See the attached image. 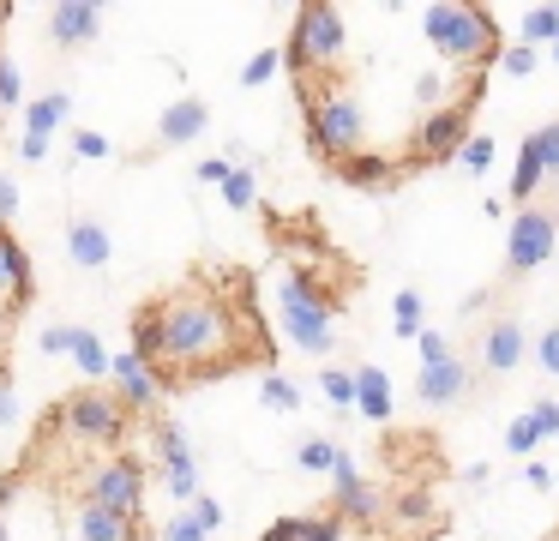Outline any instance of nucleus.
<instances>
[{
  "mask_svg": "<svg viewBox=\"0 0 559 541\" xmlns=\"http://www.w3.org/2000/svg\"><path fill=\"white\" fill-rule=\"evenodd\" d=\"M157 439H163V451H169V487L193 493V451L181 445V427H175V421H157Z\"/></svg>",
  "mask_w": 559,
  "mask_h": 541,
  "instance_id": "obj_21",
  "label": "nucleus"
},
{
  "mask_svg": "<svg viewBox=\"0 0 559 541\" xmlns=\"http://www.w3.org/2000/svg\"><path fill=\"white\" fill-rule=\"evenodd\" d=\"M421 24H427V43H433L445 60H457V67H481V60H493V48H499L493 19H487L481 7H463V0L427 7Z\"/></svg>",
  "mask_w": 559,
  "mask_h": 541,
  "instance_id": "obj_4",
  "label": "nucleus"
},
{
  "mask_svg": "<svg viewBox=\"0 0 559 541\" xmlns=\"http://www.w3.org/2000/svg\"><path fill=\"white\" fill-rule=\"evenodd\" d=\"M301 115H307V151L319 163H349L367 151V108L349 84H301Z\"/></svg>",
  "mask_w": 559,
  "mask_h": 541,
  "instance_id": "obj_2",
  "label": "nucleus"
},
{
  "mask_svg": "<svg viewBox=\"0 0 559 541\" xmlns=\"http://www.w3.org/2000/svg\"><path fill=\"white\" fill-rule=\"evenodd\" d=\"M331 475H337V505H331V511H337L343 524H373L379 517V487L355 475V457H343Z\"/></svg>",
  "mask_w": 559,
  "mask_h": 541,
  "instance_id": "obj_13",
  "label": "nucleus"
},
{
  "mask_svg": "<svg viewBox=\"0 0 559 541\" xmlns=\"http://www.w3.org/2000/svg\"><path fill=\"white\" fill-rule=\"evenodd\" d=\"M530 421H535V433H559V403H547V397H542V403L530 409Z\"/></svg>",
  "mask_w": 559,
  "mask_h": 541,
  "instance_id": "obj_37",
  "label": "nucleus"
},
{
  "mask_svg": "<svg viewBox=\"0 0 559 541\" xmlns=\"http://www.w3.org/2000/svg\"><path fill=\"white\" fill-rule=\"evenodd\" d=\"M523 43H559V7H530L523 12Z\"/></svg>",
  "mask_w": 559,
  "mask_h": 541,
  "instance_id": "obj_23",
  "label": "nucleus"
},
{
  "mask_svg": "<svg viewBox=\"0 0 559 541\" xmlns=\"http://www.w3.org/2000/svg\"><path fill=\"white\" fill-rule=\"evenodd\" d=\"M139 499H145V463L139 457H115V463H103L97 475L85 481V505H109V511H139Z\"/></svg>",
  "mask_w": 559,
  "mask_h": 541,
  "instance_id": "obj_10",
  "label": "nucleus"
},
{
  "mask_svg": "<svg viewBox=\"0 0 559 541\" xmlns=\"http://www.w3.org/2000/svg\"><path fill=\"white\" fill-rule=\"evenodd\" d=\"M475 96H481V79H469V91H463L457 103L433 108V115H427L421 127H415V144H409L415 163H451V156H463V144H469Z\"/></svg>",
  "mask_w": 559,
  "mask_h": 541,
  "instance_id": "obj_8",
  "label": "nucleus"
},
{
  "mask_svg": "<svg viewBox=\"0 0 559 541\" xmlns=\"http://www.w3.org/2000/svg\"><path fill=\"white\" fill-rule=\"evenodd\" d=\"M535 139H542V163H547V180L559 187V115L547 120V127H535Z\"/></svg>",
  "mask_w": 559,
  "mask_h": 541,
  "instance_id": "obj_28",
  "label": "nucleus"
},
{
  "mask_svg": "<svg viewBox=\"0 0 559 541\" xmlns=\"http://www.w3.org/2000/svg\"><path fill=\"white\" fill-rule=\"evenodd\" d=\"M433 361H451V349H445V337H439V331H427L421 337V367H433Z\"/></svg>",
  "mask_w": 559,
  "mask_h": 541,
  "instance_id": "obj_40",
  "label": "nucleus"
},
{
  "mask_svg": "<svg viewBox=\"0 0 559 541\" xmlns=\"http://www.w3.org/2000/svg\"><path fill=\"white\" fill-rule=\"evenodd\" d=\"M518 367H523V319H511V313L481 319V331H475V373L506 379Z\"/></svg>",
  "mask_w": 559,
  "mask_h": 541,
  "instance_id": "obj_9",
  "label": "nucleus"
},
{
  "mask_svg": "<svg viewBox=\"0 0 559 541\" xmlns=\"http://www.w3.org/2000/svg\"><path fill=\"white\" fill-rule=\"evenodd\" d=\"M97 31H103V7H91V0H61V7L49 12L55 48H91Z\"/></svg>",
  "mask_w": 559,
  "mask_h": 541,
  "instance_id": "obj_12",
  "label": "nucleus"
},
{
  "mask_svg": "<svg viewBox=\"0 0 559 541\" xmlns=\"http://www.w3.org/2000/svg\"><path fill=\"white\" fill-rule=\"evenodd\" d=\"M223 199H229L235 211H247V204H253V168H235V175L223 180Z\"/></svg>",
  "mask_w": 559,
  "mask_h": 541,
  "instance_id": "obj_32",
  "label": "nucleus"
},
{
  "mask_svg": "<svg viewBox=\"0 0 559 541\" xmlns=\"http://www.w3.org/2000/svg\"><path fill=\"white\" fill-rule=\"evenodd\" d=\"M67 108H73V96H67V91H49L43 103H31V139H49V132L67 120Z\"/></svg>",
  "mask_w": 559,
  "mask_h": 541,
  "instance_id": "obj_22",
  "label": "nucleus"
},
{
  "mask_svg": "<svg viewBox=\"0 0 559 541\" xmlns=\"http://www.w3.org/2000/svg\"><path fill=\"white\" fill-rule=\"evenodd\" d=\"M542 180H547V163H542V139H523V151H518V175H511V199L530 211L535 204V192H542Z\"/></svg>",
  "mask_w": 559,
  "mask_h": 541,
  "instance_id": "obj_19",
  "label": "nucleus"
},
{
  "mask_svg": "<svg viewBox=\"0 0 559 541\" xmlns=\"http://www.w3.org/2000/svg\"><path fill=\"white\" fill-rule=\"evenodd\" d=\"M559 247V204H530L511 216V240H506V283H523L530 271H542Z\"/></svg>",
  "mask_w": 559,
  "mask_h": 541,
  "instance_id": "obj_7",
  "label": "nucleus"
},
{
  "mask_svg": "<svg viewBox=\"0 0 559 541\" xmlns=\"http://www.w3.org/2000/svg\"><path fill=\"white\" fill-rule=\"evenodd\" d=\"M205 127H211V103H199V96H181V103H169V108H163V120H157V151L193 144Z\"/></svg>",
  "mask_w": 559,
  "mask_h": 541,
  "instance_id": "obj_14",
  "label": "nucleus"
},
{
  "mask_svg": "<svg viewBox=\"0 0 559 541\" xmlns=\"http://www.w3.org/2000/svg\"><path fill=\"white\" fill-rule=\"evenodd\" d=\"M0 235H7V228H0Z\"/></svg>",
  "mask_w": 559,
  "mask_h": 541,
  "instance_id": "obj_49",
  "label": "nucleus"
},
{
  "mask_svg": "<svg viewBox=\"0 0 559 541\" xmlns=\"http://www.w3.org/2000/svg\"><path fill=\"white\" fill-rule=\"evenodd\" d=\"M133 415L139 409L127 403L121 391H103V385H79V391H67L61 403H55V421H61L73 439H85V445H115Z\"/></svg>",
  "mask_w": 559,
  "mask_h": 541,
  "instance_id": "obj_5",
  "label": "nucleus"
},
{
  "mask_svg": "<svg viewBox=\"0 0 559 541\" xmlns=\"http://www.w3.org/2000/svg\"><path fill=\"white\" fill-rule=\"evenodd\" d=\"M331 175H337L343 187H385V180H391V175H403V168L391 163V156H379V151H355L349 163H337Z\"/></svg>",
  "mask_w": 559,
  "mask_h": 541,
  "instance_id": "obj_18",
  "label": "nucleus"
},
{
  "mask_svg": "<svg viewBox=\"0 0 559 541\" xmlns=\"http://www.w3.org/2000/svg\"><path fill=\"white\" fill-rule=\"evenodd\" d=\"M13 204H19V192H13V180H0V223L13 216Z\"/></svg>",
  "mask_w": 559,
  "mask_h": 541,
  "instance_id": "obj_45",
  "label": "nucleus"
},
{
  "mask_svg": "<svg viewBox=\"0 0 559 541\" xmlns=\"http://www.w3.org/2000/svg\"><path fill=\"white\" fill-rule=\"evenodd\" d=\"M229 175H235V163H223V156H211V163L199 168V180H205V187H223Z\"/></svg>",
  "mask_w": 559,
  "mask_h": 541,
  "instance_id": "obj_43",
  "label": "nucleus"
},
{
  "mask_svg": "<svg viewBox=\"0 0 559 541\" xmlns=\"http://www.w3.org/2000/svg\"><path fill=\"white\" fill-rule=\"evenodd\" d=\"M469 391H475V367H463V361H433V367H421V379H415V397L433 403V409L463 403Z\"/></svg>",
  "mask_w": 559,
  "mask_h": 541,
  "instance_id": "obj_11",
  "label": "nucleus"
},
{
  "mask_svg": "<svg viewBox=\"0 0 559 541\" xmlns=\"http://www.w3.org/2000/svg\"><path fill=\"white\" fill-rule=\"evenodd\" d=\"M355 409L367 421H391V379L379 367H355Z\"/></svg>",
  "mask_w": 559,
  "mask_h": 541,
  "instance_id": "obj_20",
  "label": "nucleus"
},
{
  "mask_svg": "<svg viewBox=\"0 0 559 541\" xmlns=\"http://www.w3.org/2000/svg\"><path fill=\"white\" fill-rule=\"evenodd\" d=\"M397 517L421 524V517H427V493H421V487H415V493H403V499H397Z\"/></svg>",
  "mask_w": 559,
  "mask_h": 541,
  "instance_id": "obj_41",
  "label": "nucleus"
},
{
  "mask_svg": "<svg viewBox=\"0 0 559 541\" xmlns=\"http://www.w3.org/2000/svg\"><path fill=\"white\" fill-rule=\"evenodd\" d=\"M265 403H277V409H295V385H289V379H265Z\"/></svg>",
  "mask_w": 559,
  "mask_h": 541,
  "instance_id": "obj_42",
  "label": "nucleus"
},
{
  "mask_svg": "<svg viewBox=\"0 0 559 541\" xmlns=\"http://www.w3.org/2000/svg\"><path fill=\"white\" fill-rule=\"evenodd\" d=\"M0 19H7V7H0Z\"/></svg>",
  "mask_w": 559,
  "mask_h": 541,
  "instance_id": "obj_48",
  "label": "nucleus"
},
{
  "mask_svg": "<svg viewBox=\"0 0 559 541\" xmlns=\"http://www.w3.org/2000/svg\"><path fill=\"white\" fill-rule=\"evenodd\" d=\"M193 517L205 524V536H211V529L223 524V505H217V499H199V505H193Z\"/></svg>",
  "mask_w": 559,
  "mask_h": 541,
  "instance_id": "obj_44",
  "label": "nucleus"
},
{
  "mask_svg": "<svg viewBox=\"0 0 559 541\" xmlns=\"http://www.w3.org/2000/svg\"><path fill=\"white\" fill-rule=\"evenodd\" d=\"M0 541H7V524H0Z\"/></svg>",
  "mask_w": 559,
  "mask_h": 541,
  "instance_id": "obj_47",
  "label": "nucleus"
},
{
  "mask_svg": "<svg viewBox=\"0 0 559 541\" xmlns=\"http://www.w3.org/2000/svg\"><path fill=\"white\" fill-rule=\"evenodd\" d=\"M283 319H289V337L307 355H331V343H337V331H331V295L307 271H295L283 283Z\"/></svg>",
  "mask_w": 559,
  "mask_h": 541,
  "instance_id": "obj_6",
  "label": "nucleus"
},
{
  "mask_svg": "<svg viewBox=\"0 0 559 541\" xmlns=\"http://www.w3.org/2000/svg\"><path fill=\"white\" fill-rule=\"evenodd\" d=\"M343 463V445L337 439H307L301 445V469H337Z\"/></svg>",
  "mask_w": 559,
  "mask_h": 541,
  "instance_id": "obj_26",
  "label": "nucleus"
},
{
  "mask_svg": "<svg viewBox=\"0 0 559 541\" xmlns=\"http://www.w3.org/2000/svg\"><path fill=\"white\" fill-rule=\"evenodd\" d=\"M109 235H103V223H91V216H79L73 228H67V259L79 264V271H103L109 264Z\"/></svg>",
  "mask_w": 559,
  "mask_h": 541,
  "instance_id": "obj_16",
  "label": "nucleus"
},
{
  "mask_svg": "<svg viewBox=\"0 0 559 541\" xmlns=\"http://www.w3.org/2000/svg\"><path fill=\"white\" fill-rule=\"evenodd\" d=\"M283 55H289V48H259V55L241 67V84H265L271 72H277V60H283Z\"/></svg>",
  "mask_w": 559,
  "mask_h": 541,
  "instance_id": "obj_27",
  "label": "nucleus"
},
{
  "mask_svg": "<svg viewBox=\"0 0 559 541\" xmlns=\"http://www.w3.org/2000/svg\"><path fill=\"white\" fill-rule=\"evenodd\" d=\"M343 55H349V31H343L337 7L307 0L295 7V31H289V67L301 72V84H343Z\"/></svg>",
  "mask_w": 559,
  "mask_h": 541,
  "instance_id": "obj_3",
  "label": "nucleus"
},
{
  "mask_svg": "<svg viewBox=\"0 0 559 541\" xmlns=\"http://www.w3.org/2000/svg\"><path fill=\"white\" fill-rule=\"evenodd\" d=\"M499 67H506V72H530V67H535V48H530V43L506 48V55H499Z\"/></svg>",
  "mask_w": 559,
  "mask_h": 541,
  "instance_id": "obj_35",
  "label": "nucleus"
},
{
  "mask_svg": "<svg viewBox=\"0 0 559 541\" xmlns=\"http://www.w3.org/2000/svg\"><path fill=\"white\" fill-rule=\"evenodd\" d=\"M415 331H421V295L403 289L397 295V337H415Z\"/></svg>",
  "mask_w": 559,
  "mask_h": 541,
  "instance_id": "obj_31",
  "label": "nucleus"
},
{
  "mask_svg": "<svg viewBox=\"0 0 559 541\" xmlns=\"http://www.w3.org/2000/svg\"><path fill=\"white\" fill-rule=\"evenodd\" d=\"M19 96H25V84H19V67H13V55L0 48V108H19Z\"/></svg>",
  "mask_w": 559,
  "mask_h": 541,
  "instance_id": "obj_30",
  "label": "nucleus"
},
{
  "mask_svg": "<svg viewBox=\"0 0 559 541\" xmlns=\"http://www.w3.org/2000/svg\"><path fill=\"white\" fill-rule=\"evenodd\" d=\"M0 115H7V108H0Z\"/></svg>",
  "mask_w": 559,
  "mask_h": 541,
  "instance_id": "obj_50",
  "label": "nucleus"
},
{
  "mask_svg": "<svg viewBox=\"0 0 559 541\" xmlns=\"http://www.w3.org/2000/svg\"><path fill=\"white\" fill-rule=\"evenodd\" d=\"M319 391H325L337 409H355V373L349 367H325L319 373Z\"/></svg>",
  "mask_w": 559,
  "mask_h": 541,
  "instance_id": "obj_24",
  "label": "nucleus"
},
{
  "mask_svg": "<svg viewBox=\"0 0 559 541\" xmlns=\"http://www.w3.org/2000/svg\"><path fill=\"white\" fill-rule=\"evenodd\" d=\"M0 415H7V391H0Z\"/></svg>",
  "mask_w": 559,
  "mask_h": 541,
  "instance_id": "obj_46",
  "label": "nucleus"
},
{
  "mask_svg": "<svg viewBox=\"0 0 559 541\" xmlns=\"http://www.w3.org/2000/svg\"><path fill=\"white\" fill-rule=\"evenodd\" d=\"M487 156H493V139H469V144H463V168H487Z\"/></svg>",
  "mask_w": 559,
  "mask_h": 541,
  "instance_id": "obj_39",
  "label": "nucleus"
},
{
  "mask_svg": "<svg viewBox=\"0 0 559 541\" xmlns=\"http://www.w3.org/2000/svg\"><path fill=\"white\" fill-rule=\"evenodd\" d=\"M301 541H343V517H337V511L301 517Z\"/></svg>",
  "mask_w": 559,
  "mask_h": 541,
  "instance_id": "obj_29",
  "label": "nucleus"
},
{
  "mask_svg": "<svg viewBox=\"0 0 559 541\" xmlns=\"http://www.w3.org/2000/svg\"><path fill=\"white\" fill-rule=\"evenodd\" d=\"M163 541H205V524H199V517H175V524L163 529Z\"/></svg>",
  "mask_w": 559,
  "mask_h": 541,
  "instance_id": "obj_33",
  "label": "nucleus"
},
{
  "mask_svg": "<svg viewBox=\"0 0 559 541\" xmlns=\"http://www.w3.org/2000/svg\"><path fill=\"white\" fill-rule=\"evenodd\" d=\"M506 439H511V451H530V445L542 439V433H535V421H530V415H523V421H511V433H506Z\"/></svg>",
  "mask_w": 559,
  "mask_h": 541,
  "instance_id": "obj_36",
  "label": "nucleus"
},
{
  "mask_svg": "<svg viewBox=\"0 0 559 541\" xmlns=\"http://www.w3.org/2000/svg\"><path fill=\"white\" fill-rule=\"evenodd\" d=\"M73 355H79V367H85V373H109V367H115V361L103 355V343H97L91 331H73Z\"/></svg>",
  "mask_w": 559,
  "mask_h": 541,
  "instance_id": "obj_25",
  "label": "nucleus"
},
{
  "mask_svg": "<svg viewBox=\"0 0 559 541\" xmlns=\"http://www.w3.org/2000/svg\"><path fill=\"white\" fill-rule=\"evenodd\" d=\"M535 355H542V367H547V373H559V325H547V331H542Z\"/></svg>",
  "mask_w": 559,
  "mask_h": 541,
  "instance_id": "obj_34",
  "label": "nucleus"
},
{
  "mask_svg": "<svg viewBox=\"0 0 559 541\" xmlns=\"http://www.w3.org/2000/svg\"><path fill=\"white\" fill-rule=\"evenodd\" d=\"M259 541H301V517H277Z\"/></svg>",
  "mask_w": 559,
  "mask_h": 541,
  "instance_id": "obj_38",
  "label": "nucleus"
},
{
  "mask_svg": "<svg viewBox=\"0 0 559 541\" xmlns=\"http://www.w3.org/2000/svg\"><path fill=\"white\" fill-rule=\"evenodd\" d=\"M109 373H115V391H121L133 409H145V415H151V409L163 403V385H157V373H151L139 355H115V367H109Z\"/></svg>",
  "mask_w": 559,
  "mask_h": 541,
  "instance_id": "obj_15",
  "label": "nucleus"
},
{
  "mask_svg": "<svg viewBox=\"0 0 559 541\" xmlns=\"http://www.w3.org/2000/svg\"><path fill=\"white\" fill-rule=\"evenodd\" d=\"M253 343H241V319L217 295V283H193L151 295L133 313V355L157 373V385H187V379H223Z\"/></svg>",
  "mask_w": 559,
  "mask_h": 541,
  "instance_id": "obj_1",
  "label": "nucleus"
},
{
  "mask_svg": "<svg viewBox=\"0 0 559 541\" xmlns=\"http://www.w3.org/2000/svg\"><path fill=\"white\" fill-rule=\"evenodd\" d=\"M79 541H139L133 517L109 505H79Z\"/></svg>",
  "mask_w": 559,
  "mask_h": 541,
  "instance_id": "obj_17",
  "label": "nucleus"
}]
</instances>
